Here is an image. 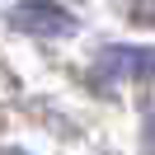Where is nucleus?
<instances>
[{
	"mask_svg": "<svg viewBox=\"0 0 155 155\" xmlns=\"http://www.w3.org/2000/svg\"><path fill=\"white\" fill-rule=\"evenodd\" d=\"M10 28L28 38H66L75 33V14L61 10L57 0H19L10 10Z\"/></svg>",
	"mask_w": 155,
	"mask_h": 155,
	"instance_id": "nucleus-1",
	"label": "nucleus"
},
{
	"mask_svg": "<svg viewBox=\"0 0 155 155\" xmlns=\"http://www.w3.org/2000/svg\"><path fill=\"white\" fill-rule=\"evenodd\" d=\"M94 71L113 80H155V47H108Z\"/></svg>",
	"mask_w": 155,
	"mask_h": 155,
	"instance_id": "nucleus-2",
	"label": "nucleus"
},
{
	"mask_svg": "<svg viewBox=\"0 0 155 155\" xmlns=\"http://www.w3.org/2000/svg\"><path fill=\"white\" fill-rule=\"evenodd\" d=\"M132 19H136V24H150V28H155V0H132Z\"/></svg>",
	"mask_w": 155,
	"mask_h": 155,
	"instance_id": "nucleus-3",
	"label": "nucleus"
}]
</instances>
